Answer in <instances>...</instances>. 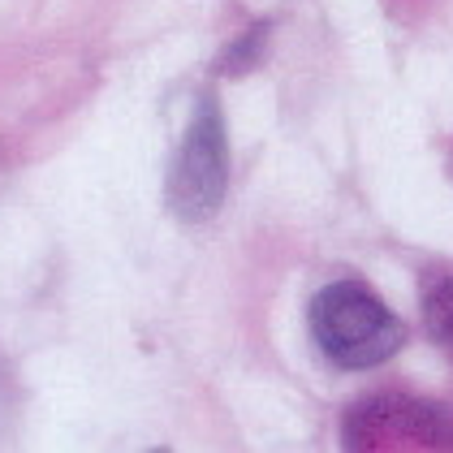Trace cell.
Listing matches in <instances>:
<instances>
[{"mask_svg": "<svg viewBox=\"0 0 453 453\" xmlns=\"http://www.w3.org/2000/svg\"><path fill=\"white\" fill-rule=\"evenodd\" d=\"M307 324H311L315 349L342 372L380 367L406 342L402 319L388 311L372 289H363L358 280L324 285L311 298Z\"/></svg>", "mask_w": 453, "mask_h": 453, "instance_id": "1", "label": "cell"}, {"mask_svg": "<svg viewBox=\"0 0 453 453\" xmlns=\"http://www.w3.org/2000/svg\"><path fill=\"white\" fill-rule=\"evenodd\" d=\"M229 190V134H225V117L211 96H199V104L190 112L186 139L177 147L173 169L165 199L169 211L186 225H203L211 220Z\"/></svg>", "mask_w": 453, "mask_h": 453, "instance_id": "2", "label": "cell"}, {"mask_svg": "<svg viewBox=\"0 0 453 453\" xmlns=\"http://www.w3.org/2000/svg\"><path fill=\"white\" fill-rule=\"evenodd\" d=\"M346 449H453V415L406 393H376L342 418Z\"/></svg>", "mask_w": 453, "mask_h": 453, "instance_id": "3", "label": "cell"}, {"mask_svg": "<svg viewBox=\"0 0 453 453\" xmlns=\"http://www.w3.org/2000/svg\"><path fill=\"white\" fill-rule=\"evenodd\" d=\"M423 328L453 358V277L436 280L427 289V298H423Z\"/></svg>", "mask_w": 453, "mask_h": 453, "instance_id": "4", "label": "cell"}, {"mask_svg": "<svg viewBox=\"0 0 453 453\" xmlns=\"http://www.w3.org/2000/svg\"><path fill=\"white\" fill-rule=\"evenodd\" d=\"M264 39H268V27H264V22H259V27H250V35H242L229 52H225V65H220V70L225 73L250 70V65L259 61V52H264Z\"/></svg>", "mask_w": 453, "mask_h": 453, "instance_id": "5", "label": "cell"}]
</instances>
